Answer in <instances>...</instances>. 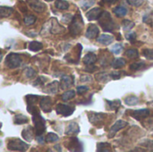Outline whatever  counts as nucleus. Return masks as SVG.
Here are the masks:
<instances>
[{
    "instance_id": "52",
    "label": "nucleus",
    "mask_w": 153,
    "mask_h": 152,
    "mask_svg": "<svg viewBox=\"0 0 153 152\" xmlns=\"http://www.w3.org/2000/svg\"><path fill=\"white\" fill-rule=\"evenodd\" d=\"M104 3H106V4H114V3H116L117 0H102Z\"/></svg>"
},
{
    "instance_id": "12",
    "label": "nucleus",
    "mask_w": 153,
    "mask_h": 152,
    "mask_svg": "<svg viewBox=\"0 0 153 152\" xmlns=\"http://www.w3.org/2000/svg\"><path fill=\"white\" fill-rule=\"evenodd\" d=\"M74 77L73 75H66L62 77L61 81H60V89L61 90H67L69 88H71L74 85Z\"/></svg>"
},
{
    "instance_id": "2",
    "label": "nucleus",
    "mask_w": 153,
    "mask_h": 152,
    "mask_svg": "<svg viewBox=\"0 0 153 152\" xmlns=\"http://www.w3.org/2000/svg\"><path fill=\"white\" fill-rule=\"evenodd\" d=\"M65 29L63 26H61L55 18H51L43 26L42 30H41V34L43 35L46 31L52 33V34H62L65 32Z\"/></svg>"
},
{
    "instance_id": "44",
    "label": "nucleus",
    "mask_w": 153,
    "mask_h": 152,
    "mask_svg": "<svg viewBox=\"0 0 153 152\" xmlns=\"http://www.w3.org/2000/svg\"><path fill=\"white\" fill-rule=\"evenodd\" d=\"M76 90H77L78 95H83L84 93H86L89 90V88L86 86H78Z\"/></svg>"
},
{
    "instance_id": "8",
    "label": "nucleus",
    "mask_w": 153,
    "mask_h": 152,
    "mask_svg": "<svg viewBox=\"0 0 153 152\" xmlns=\"http://www.w3.org/2000/svg\"><path fill=\"white\" fill-rule=\"evenodd\" d=\"M56 111L58 115H62L64 116H69L74 113V108H72L65 104L59 103V104H57V106L56 108Z\"/></svg>"
},
{
    "instance_id": "32",
    "label": "nucleus",
    "mask_w": 153,
    "mask_h": 152,
    "mask_svg": "<svg viewBox=\"0 0 153 152\" xmlns=\"http://www.w3.org/2000/svg\"><path fill=\"white\" fill-rule=\"evenodd\" d=\"M126 62L124 58H116L112 63V67L114 69H119L126 65Z\"/></svg>"
},
{
    "instance_id": "19",
    "label": "nucleus",
    "mask_w": 153,
    "mask_h": 152,
    "mask_svg": "<svg viewBox=\"0 0 153 152\" xmlns=\"http://www.w3.org/2000/svg\"><path fill=\"white\" fill-rule=\"evenodd\" d=\"M34 128L32 126H28L26 128H24L22 132V135L23 137V139L27 142H31L34 138Z\"/></svg>"
},
{
    "instance_id": "40",
    "label": "nucleus",
    "mask_w": 153,
    "mask_h": 152,
    "mask_svg": "<svg viewBox=\"0 0 153 152\" xmlns=\"http://www.w3.org/2000/svg\"><path fill=\"white\" fill-rule=\"evenodd\" d=\"M145 67V64L143 62H139V63H134L130 65V69L132 71H139L143 68Z\"/></svg>"
},
{
    "instance_id": "9",
    "label": "nucleus",
    "mask_w": 153,
    "mask_h": 152,
    "mask_svg": "<svg viewBox=\"0 0 153 152\" xmlns=\"http://www.w3.org/2000/svg\"><path fill=\"white\" fill-rule=\"evenodd\" d=\"M127 125H128V123L126 122V121H124V120H118V121H117V122L111 126V128H110V130H109L108 138H113V137L117 134V133L118 131H120L121 129H123V128H125L126 126H127Z\"/></svg>"
},
{
    "instance_id": "50",
    "label": "nucleus",
    "mask_w": 153,
    "mask_h": 152,
    "mask_svg": "<svg viewBox=\"0 0 153 152\" xmlns=\"http://www.w3.org/2000/svg\"><path fill=\"white\" fill-rule=\"evenodd\" d=\"M92 79H91V76H89V75H82V77H81V82H91Z\"/></svg>"
},
{
    "instance_id": "54",
    "label": "nucleus",
    "mask_w": 153,
    "mask_h": 152,
    "mask_svg": "<svg viewBox=\"0 0 153 152\" xmlns=\"http://www.w3.org/2000/svg\"><path fill=\"white\" fill-rule=\"evenodd\" d=\"M45 1H47V2H51V1H53V0H45Z\"/></svg>"
},
{
    "instance_id": "26",
    "label": "nucleus",
    "mask_w": 153,
    "mask_h": 152,
    "mask_svg": "<svg viewBox=\"0 0 153 152\" xmlns=\"http://www.w3.org/2000/svg\"><path fill=\"white\" fill-rule=\"evenodd\" d=\"M107 103H108V106L109 107V109L110 110H115V111H117L118 108H120L121 106V102L119 99H116V100H108L106 99Z\"/></svg>"
},
{
    "instance_id": "18",
    "label": "nucleus",
    "mask_w": 153,
    "mask_h": 152,
    "mask_svg": "<svg viewBox=\"0 0 153 152\" xmlns=\"http://www.w3.org/2000/svg\"><path fill=\"white\" fill-rule=\"evenodd\" d=\"M60 88V83L57 81H54L51 83H48L45 88L44 91L48 93V94H56L58 91V89Z\"/></svg>"
},
{
    "instance_id": "37",
    "label": "nucleus",
    "mask_w": 153,
    "mask_h": 152,
    "mask_svg": "<svg viewBox=\"0 0 153 152\" xmlns=\"http://www.w3.org/2000/svg\"><path fill=\"white\" fill-rule=\"evenodd\" d=\"M122 25H123V29L125 30H132L134 28V22L130 21V20H124Z\"/></svg>"
},
{
    "instance_id": "22",
    "label": "nucleus",
    "mask_w": 153,
    "mask_h": 152,
    "mask_svg": "<svg viewBox=\"0 0 153 152\" xmlns=\"http://www.w3.org/2000/svg\"><path fill=\"white\" fill-rule=\"evenodd\" d=\"M13 13V9L12 7L3 6V5L0 7V16H1V18L9 17Z\"/></svg>"
},
{
    "instance_id": "6",
    "label": "nucleus",
    "mask_w": 153,
    "mask_h": 152,
    "mask_svg": "<svg viewBox=\"0 0 153 152\" xmlns=\"http://www.w3.org/2000/svg\"><path fill=\"white\" fill-rule=\"evenodd\" d=\"M5 66L10 69H15L22 65V58L16 53H10L5 57Z\"/></svg>"
},
{
    "instance_id": "14",
    "label": "nucleus",
    "mask_w": 153,
    "mask_h": 152,
    "mask_svg": "<svg viewBox=\"0 0 153 152\" xmlns=\"http://www.w3.org/2000/svg\"><path fill=\"white\" fill-rule=\"evenodd\" d=\"M28 4L36 12L38 13H41L45 10L46 5L43 2H41L40 0H27Z\"/></svg>"
},
{
    "instance_id": "51",
    "label": "nucleus",
    "mask_w": 153,
    "mask_h": 152,
    "mask_svg": "<svg viewBox=\"0 0 153 152\" xmlns=\"http://www.w3.org/2000/svg\"><path fill=\"white\" fill-rule=\"evenodd\" d=\"M36 139H37V141H38V142H39V144H44V143H45L44 141H46V138H44L43 135H37Z\"/></svg>"
},
{
    "instance_id": "13",
    "label": "nucleus",
    "mask_w": 153,
    "mask_h": 152,
    "mask_svg": "<svg viewBox=\"0 0 153 152\" xmlns=\"http://www.w3.org/2000/svg\"><path fill=\"white\" fill-rule=\"evenodd\" d=\"M99 33H100L99 27L97 25H95V24H90L87 30H86L85 37L87 39H96L99 36Z\"/></svg>"
},
{
    "instance_id": "28",
    "label": "nucleus",
    "mask_w": 153,
    "mask_h": 152,
    "mask_svg": "<svg viewBox=\"0 0 153 152\" xmlns=\"http://www.w3.org/2000/svg\"><path fill=\"white\" fill-rule=\"evenodd\" d=\"M55 6L59 10H67L69 8V3L66 0H56Z\"/></svg>"
},
{
    "instance_id": "10",
    "label": "nucleus",
    "mask_w": 153,
    "mask_h": 152,
    "mask_svg": "<svg viewBox=\"0 0 153 152\" xmlns=\"http://www.w3.org/2000/svg\"><path fill=\"white\" fill-rule=\"evenodd\" d=\"M130 116L136 119L137 121H141L146 117H148L151 114L150 110L148 108H143V109H139V110H134V111H129Z\"/></svg>"
},
{
    "instance_id": "5",
    "label": "nucleus",
    "mask_w": 153,
    "mask_h": 152,
    "mask_svg": "<svg viewBox=\"0 0 153 152\" xmlns=\"http://www.w3.org/2000/svg\"><path fill=\"white\" fill-rule=\"evenodd\" d=\"M29 144L25 143L20 139H12L7 143V148L9 151H25L29 149Z\"/></svg>"
},
{
    "instance_id": "31",
    "label": "nucleus",
    "mask_w": 153,
    "mask_h": 152,
    "mask_svg": "<svg viewBox=\"0 0 153 152\" xmlns=\"http://www.w3.org/2000/svg\"><path fill=\"white\" fill-rule=\"evenodd\" d=\"M114 13L117 17H124L127 14V9L125 6H117L114 9Z\"/></svg>"
},
{
    "instance_id": "53",
    "label": "nucleus",
    "mask_w": 153,
    "mask_h": 152,
    "mask_svg": "<svg viewBox=\"0 0 153 152\" xmlns=\"http://www.w3.org/2000/svg\"><path fill=\"white\" fill-rule=\"evenodd\" d=\"M54 148H55L56 151H62V149L60 148V145H56Z\"/></svg>"
},
{
    "instance_id": "15",
    "label": "nucleus",
    "mask_w": 153,
    "mask_h": 152,
    "mask_svg": "<svg viewBox=\"0 0 153 152\" xmlns=\"http://www.w3.org/2000/svg\"><path fill=\"white\" fill-rule=\"evenodd\" d=\"M102 13H103V11L100 7H95L86 13V18L89 21H95V20L100 19Z\"/></svg>"
},
{
    "instance_id": "20",
    "label": "nucleus",
    "mask_w": 153,
    "mask_h": 152,
    "mask_svg": "<svg viewBox=\"0 0 153 152\" xmlns=\"http://www.w3.org/2000/svg\"><path fill=\"white\" fill-rule=\"evenodd\" d=\"M97 41L102 45L108 46L114 41V37L111 35H108V34H102L97 39Z\"/></svg>"
},
{
    "instance_id": "3",
    "label": "nucleus",
    "mask_w": 153,
    "mask_h": 152,
    "mask_svg": "<svg viewBox=\"0 0 153 152\" xmlns=\"http://www.w3.org/2000/svg\"><path fill=\"white\" fill-rule=\"evenodd\" d=\"M100 24L103 29V30L108 32H111L115 29V22L110 13L106 11H103L101 16L100 17Z\"/></svg>"
},
{
    "instance_id": "23",
    "label": "nucleus",
    "mask_w": 153,
    "mask_h": 152,
    "mask_svg": "<svg viewBox=\"0 0 153 152\" xmlns=\"http://www.w3.org/2000/svg\"><path fill=\"white\" fill-rule=\"evenodd\" d=\"M13 122L16 125H24V124H27L29 122V119H28V117L26 116L19 114V115H16L14 116Z\"/></svg>"
},
{
    "instance_id": "7",
    "label": "nucleus",
    "mask_w": 153,
    "mask_h": 152,
    "mask_svg": "<svg viewBox=\"0 0 153 152\" xmlns=\"http://www.w3.org/2000/svg\"><path fill=\"white\" fill-rule=\"evenodd\" d=\"M65 146L70 151H83L82 143L80 142L79 139H77L75 137L68 140V142L65 143Z\"/></svg>"
},
{
    "instance_id": "47",
    "label": "nucleus",
    "mask_w": 153,
    "mask_h": 152,
    "mask_svg": "<svg viewBox=\"0 0 153 152\" xmlns=\"http://www.w3.org/2000/svg\"><path fill=\"white\" fill-rule=\"evenodd\" d=\"M136 37H137V35L135 32H129V33H126V38L128 40H130L131 42H134V40L136 39Z\"/></svg>"
},
{
    "instance_id": "11",
    "label": "nucleus",
    "mask_w": 153,
    "mask_h": 152,
    "mask_svg": "<svg viewBox=\"0 0 153 152\" xmlns=\"http://www.w3.org/2000/svg\"><path fill=\"white\" fill-rule=\"evenodd\" d=\"M106 117H107V115L103 113H96V112L88 113L89 121L93 125H99L100 123L103 122L104 119H106Z\"/></svg>"
},
{
    "instance_id": "41",
    "label": "nucleus",
    "mask_w": 153,
    "mask_h": 152,
    "mask_svg": "<svg viewBox=\"0 0 153 152\" xmlns=\"http://www.w3.org/2000/svg\"><path fill=\"white\" fill-rule=\"evenodd\" d=\"M143 55L148 60H153V48H144L143 50Z\"/></svg>"
},
{
    "instance_id": "43",
    "label": "nucleus",
    "mask_w": 153,
    "mask_h": 152,
    "mask_svg": "<svg viewBox=\"0 0 153 152\" xmlns=\"http://www.w3.org/2000/svg\"><path fill=\"white\" fill-rule=\"evenodd\" d=\"M74 16L70 13H65L63 16H62V22H65V23H70L73 20Z\"/></svg>"
},
{
    "instance_id": "42",
    "label": "nucleus",
    "mask_w": 153,
    "mask_h": 152,
    "mask_svg": "<svg viewBox=\"0 0 153 152\" xmlns=\"http://www.w3.org/2000/svg\"><path fill=\"white\" fill-rule=\"evenodd\" d=\"M123 50V45L120 44V43H117V44H115L112 47H111V51L113 54L115 55H119Z\"/></svg>"
},
{
    "instance_id": "1",
    "label": "nucleus",
    "mask_w": 153,
    "mask_h": 152,
    "mask_svg": "<svg viewBox=\"0 0 153 152\" xmlns=\"http://www.w3.org/2000/svg\"><path fill=\"white\" fill-rule=\"evenodd\" d=\"M27 110L32 115V121L35 127L36 135H42V133L46 130V122L45 119L41 116L38 108L34 106H28Z\"/></svg>"
},
{
    "instance_id": "39",
    "label": "nucleus",
    "mask_w": 153,
    "mask_h": 152,
    "mask_svg": "<svg viewBox=\"0 0 153 152\" xmlns=\"http://www.w3.org/2000/svg\"><path fill=\"white\" fill-rule=\"evenodd\" d=\"M36 17L34 15H31V14H29V15H26L23 19V22L26 25H32L35 22H36Z\"/></svg>"
},
{
    "instance_id": "27",
    "label": "nucleus",
    "mask_w": 153,
    "mask_h": 152,
    "mask_svg": "<svg viewBox=\"0 0 153 152\" xmlns=\"http://www.w3.org/2000/svg\"><path fill=\"white\" fill-rule=\"evenodd\" d=\"M108 77H110V73L108 74V73H105V72L99 73L95 75V79L99 82H107L108 81Z\"/></svg>"
},
{
    "instance_id": "35",
    "label": "nucleus",
    "mask_w": 153,
    "mask_h": 152,
    "mask_svg": "<svg viewBox=\"0 0 153 152\" xmlns=\"http://www.w3.org/2000/svg\"><path fill=\"white\" fill-rule=\"evenodd\" d=\"M58 140H59L58 135H56V134L54 133H49L46 136V142H48V143H52V142H57Z\"/></svg>"
},
{
    "instance_id": "45",
    "label": "nucleus",
    "mask_w": 153,
    "mask_h": 152,
    "mask_svg": "<svg viewBox=\"0 0 153 152\" xmlns=\"http://www.w3.org/2000/svg\"><path fill=\"white\" fill-rule=\"evenodd\" d=\"M123 73L122 72H117V71H115V72H112L110 73V78L113 79V80H118L121 78Z\"/></svg>"
},
{
    "instance_id": "33",
    "label": "nucleus",
    "mask_w": 153,
    "mask_h": 152,
    "mask_svg": "<svg viewBox=\"0 0 153 152\" xmlns=\"http://www.w3.org/2000/svg\"><path fill=\"white\" fill-rule=\"evenodd\" d=\"M74 96H75V91L74 90H66L62 94V99L64 101H68V100L72 99L73 98H74Z\"/></svg>"
},
{
    "instance_id": "48",
    "label": "nucleus",
    "mask_w": 153,
    "mask_h": 152,
    "mask_svg": "<svg viewBox=\"0 0 153 152\" xmlns=\"http://www.w3.org/2000/svg\"><path fill=\"white\" fill-rule=\"evenodd\" d=\"M46 81H47V78L43 77V76H39V77L36 79V81L34 82V85H35V86H38V85H39V84L44 83V82H46Z\"/></svg>"
},
{
    "instance_id": "16",
    "label": "nucleus",
    "mask_w": 153,
    "mask_h": 152,
    "mask_svg": "<svg viewBox=\"0 0 153 152\" xmlns=\"http://www.w3.org/2000/svg\"><path fill=\"white\" fill-rule=\"evenodd\" d=\"M51 106H52V100L48 97H43L39 101V107L41 110H43L45 113L51 112Z\"/></svg>"
},
{
    "instance_id": "38",
    "label": "nucleus",
    "mask_w": 153,
    "mask_h": 152,
    "mask_svg": "<svg viewBox=\"0 0 153 152\" xmlns=\"http://www.w3.org/2000/svg\"><path fill=\"white\" fill-rule=\"evenodd\" d=\"M23 73H24V75H25L27 78H29V79L34 77V76L36 75V73H37L36 71H35L33 68H31V67H27V68H25L24 71H23Z\"/></svg>"
},
{
    "instance_id": "17",
    "label": "nucleus",
    "mask_w": 153,
    "mask_h": 152,
    "mask_svg": "<svg viewBox=\"0 0 153 152\" xmlns=\"http://www.w3.org/2000/svg\"><path fill=\"white\" fill-rule=\"evenodd\" d=\"M79 133H80V126L76 122L70 123L67 125V127L65 129V133L66 135H75V134H77Z\"/></svg>"
},
{
    "instance_id": "34",
    "label": "nucleus",
    "mask_w": 153,
    "mask_h": 152,
    "mask_svg": "<svg viewBox=\"0 0 153 152\" xmlns=\"http://www.w3.org/2000/svg\"><path fill=\"white\" fill-rule=\"evenodd\" d=\"M126 56L127 57H129L130 59H135V58L139 57V52L137 49L131 48V49H128L126 51Z\"/></svg>"
},
{
    "instance_id": "36",
    "label": "nucleus",
    "mask_w": 153,
    "mask_h": 152,
    "mask_svg": "<svg viewBox=\"0 0 153 152\" xmlns=\"http://www.w3.org/2000/svg\"><path fill=\"white\" fill-rule=\"evenodd\" d=\"M39 98V97L37 96V95H28V96L26 97L28 106H34V105L36 104V102L38 101Z\"/></svg>"
},
{
    "instance_id": "46",
    "label": "nucleus",
    "mask_w": 153,
    "mask_h": 152,
    "mask_svg": "<svg viewBox=\"0 0 153 152\" xmlns=\"http://www.w3.org/2000/svg\"><path fill=\"white\" fill-rule=\"evenodd\" d=\"M127 2L131 4V5H134V6H141L144 0H127Z\"/></svg>"
},
{
    "instance_id": "4",
    "label": "nucleus",
    "mask_w": 153,
    "mask_h": 152,
    "mask_svg": "<svg viewBox=\"0 0 153 152\" xmlns=\"http://www.w3.org/2000/svg\"><path fill=\"white\" fill-rule=\"evenodd\" d=\"M83 28V20L80 13H76L69 24V31L72 35H79Z\"/></svg>"
},
{
    "instance_id": "25",
    "label": "nucleus",
    "mask_w": 153,
    "mask_h": 152,
    "mask_svg": "<svg viewBox=\"0 0 153 152\" xmlns=\"http://www.w3.org/2000/svg\"><path fill=\"white\" fill-rule=\"evenodd\" d=\"M139 98L136 96H129L125 99V103L126 105L129 106V107H133V106H136L139 103Z\"/></svg>"
},
{
    "instance_id": "24",
    "label": "nucleus",
    "mask_w": 153,
    "mask_h": 152,
    "mask_svg": "<svg viewBox=\"0 0 153 152\" xmlns=\"http://www.w3.org/2000/svg\"><path fill=\"white\" fill-rule=\"evenodd\" d=\"M111 148V145L108 142H100L97 144V151L110 152L112 151Z\"/></svg>"
},
{
    "instance_id": "29",
    "label": "nucleus",
    "mask_w": 153,
    "mask_h": 152,
    "mask_svg": "<svg viewBox=\"0 0 153 152\" xmlns=\"http://www.w3.org/2000/svg\"><path fill=\"white\" fill-rule=\"evenodd\" d=\"M42 47H43L42 43H40V42H39V41H31V42L29 44V49H30V51H33V52H38V51H39Z\"/></svg>"
},
{
    "instance_id": "21",
    "label": "nucleus",
    "mask_w": 153,
    "mask_h": 152,
    "mask_svg": "<svg viewBox=\"0 0 153 152\" xmlns=\"http://www.w3.org/2000/svg\"><path fill=\"white\" fill-rule=\"evenodd\" d=\"M97 56L94 53H88L84 57H83V63L86 65H94L97 62Z\"/></svg>"
},
{
    "instance_id": "30",
    "label": "nucleus",
    "mask_w": 153,
    "mask_h": 152,
    "mask_svg": "<svg viewBox=\"0 0 153 152\" xmlns=\"http://www.w3.org/2000/svg\"><path fill=\"white\" fill-rule=\"evenodd\" d=\"M95 4V0H80L79 1V5L81 6L82 9L87 10L90 7H91Z\"/></svg>"
},
{
    "instance_id": "49",
    "label": "nucleus",
    "mask_w": 153,
    "mask_h": 152,
    "mask_svg": "<svg viewBox=\"0 0 153 152\" xmlns=\"http://www.w3.org/2000/svg\"><path fill=\"white\" fill-rule=\"evenodd\" d=\"M143 146H144V147H146V148H153V142L152 141H149V140H146V142H142L141 143Z\"/></svg>"
}]
</instances>
